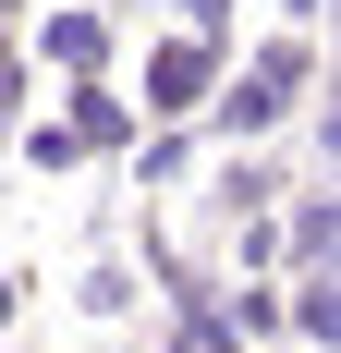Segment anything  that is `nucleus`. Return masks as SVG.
I'll list each match as a JSON object with an SVG mask.
<instances>
[{
    "label": "nucleus",
    "instance_id": "nucleus-2",
    "mask_svg": "<svg viewBox=\"0 0 341 353\" xmlns=\"http://www.w3.org/2000/svg\"><path fill=\"white\" fill-rule=\"evenodd\" d=\"M305 12H317V0H305Z\"/></svg>",
    "mask_w": 341,
    "mask_h": 353
},
{
    "label": "nucleus",
    "instance_id": "nucleus-1",
    "mask_svg": "<svg viewBox=\"0 0 341 353\" xmlns=\"http://www.w3.org/2000/svg\"><path fill=\"white\" fill-rule=\"evenodd\" d=\"M329 317H341V305H329V268H317V281H305V292H293V329H305V341H317V353H329Z\"/></svg>",
    "mask_w": 341,
    "mask_h": 353
}]
</instances>
